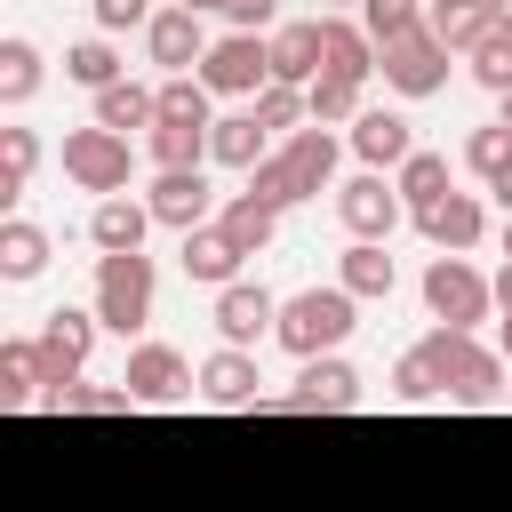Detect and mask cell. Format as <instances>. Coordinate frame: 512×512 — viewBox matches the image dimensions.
Here are the masks:
<instances>
[{
    "label": "cell",
    "mask_w": 512,
    "mask_h": 512,
    "mask_svg": "<svg viewBox=\"0 0 512 512\" xmlns=\"http://www.w3.org/2000/svg\"><path fill=\"white\" fill-rule=\"evenodd\" d=\"M200 392H208L216 408H264V400H256V360H248V352H208V360H200Z\"/></svg>",
    "instance_id": "cell-22"
},
{
    "label": "cell",
    "mask_w": 512,
    "mask_h": 512,
    "mask_svg": "<svg viewBox=\"0 0 512 512\" xmlns=\"http://www.w3.org/2000/svg\"><path fill=\"white\" fill-rule=\"evenodd\" d=\"M488 192H496V200H504V208H512V160H504V176H496V184H488Z\"/></svg>",
    "instance_id": "cell-46"
},
{
    "label": "cell",
    "mask_w": 512,
    "mask_h": 512,
    "mask_svg": "<svg viewBox=\"0 0 512 512\" xmlns=\"http://www.w3.org/2000/svg\"><path fill=\"white\" fill-rule=\"evenodd\" d=\"M64 72L80 80V88H120V56H112V40H80V48H64Z\"/></svg>",
    "instance_id": "cell-34"
},
{
    "label": "cell",
    "mask_w": 512,
    "mask_h": 512,
    "mask_svg": "<svg viewBox=\"0 0 512 512\" xmlns=\"http://www.w3.org/2000/svg\"><path fill=\"white\" fill-rule=\"evenodd\" d=\"M176 8H192V16H200V8H232V0H176Z\"/></svg>",
    "instance_id": "cell-48"
},
{
    "label": "cell",
    "mask_w": 512,
    "mask_h": 512,
    "mask_svg": "<svg viewBox=\"0 0 512 512\" xmlns=\"http://www.w3.org/2000/svg\"><path fill=\"white\" fill-rule=\"evenodd\" d=\"M304 104H312V96H296V88H280V80H272V88L256 96V120H264V128H296V120H304Z\"/></svg>",
    "instance_id": "cell-41"
},
{
    "label": "cell",
    "mask_w": 512,
    "mask_h": 512,
    "mask_svg": "<svg viewBox=\"0 0 512 512\" xmlns=\"http://www.w3.org/2000/svg\"><path fill=\"white\" fill-rule=\"evenodd\" d=\"M160 120H176V128H216V120H208V80H200V72L160 80Z\"/></svg>",
    "instance_id": "cell-32"
},
{
    "label": "cell",
    "mask_w": 512,
    "mask_h": 512,
    "mask_svg": "<svg viewBox=\"0 0 512 512\" xmlns=\"http://www.w3.org/2000/svg\"><path fill=\"white\" fill-rule=\"evenodd\" d=\"M144 152H152L160 176H168V168H200V160H208V128H176V120H160V128L144 136Z\"/></svg>",
    "instance_id": "cell-29"
},
{
    "label": "cell",
    "mask_w": 512,
    "mask_h": 512,
    "mask_svg": "<svg viewBox=\"0 0 512 512\" xmlns=\"http://www.w3.org/2000/svg\"><path fill=\"white\" fill-rule=\"evenodd\" d=\"M488 304H496V288H488L464 256H432V272H424V312H432L440 328H472V320H488Z\"/></svg>",
    "instance_id": "cell-6"
},
{
    "label": "cell",
    "mask_w": 512,
    "mask_h": 512,
    "mask_svg": "<svg viewBox=\"0 0 512 512\" xmlns=\"http://www.w3.org/2000/svg\"><path fill=\"white\" fill-rule=\"evenodd\" d=\"M496 24H504V32H512V0H496Z\"/></svg>",
    "instance_id": "cell-49"
},
{
    "label": "cell",
    "mask_w": 512,
    "mask_h": 512,
    "mask_svg": "<svg viewBox=\"0 0 512 512\" xmlns=\"http://www.w3.org/2000/svg\"><path fill=\"white\" fill-rule=\"evenodd\" d=\"M144 40H152V64H168V80H176V72H192V64L216 48V40L200 32V16H192V8H160V16L144 24Z\"/></svg>",
    "instance_id": "cell-14"
},
{
    "label": "cell",
    "mask_w": 512,
    "mask_h": 512,
    "mask_svg": "<svg viewBox=\"0 0 512 512\" xmlns=\"http://www.w3.org/2000/svg\"><path fill=\"white\" fill-rule=\"evenodd\" d=\"M128 24H152V0H96V32H128Z\"/></svg>",
    "instance_id": "cell-43"
},
{
    "label": "cell",
    "mask_w": 512,
    "mask_h": 512,
    "mask_svg": "<svg viewBox=\"0 0 512 512\" xmlns=\"http://www.w3.org/2000/svg\"><path fill=\"white\" fill-rule=\"evenodd\" d=\"M376 72H384L400 96H432V88L448 80V48H440L432 32H408V40H392V48H384V64H376Z\"/></svg>",
    "instance_id": "cell-11"
},
{
    "label": "cell",
    "mask_w": 512,
    "mask_h": 512,
    "mask_svg": "<svg viewBox=\"0 0 512 512\" xmlns=\"http://www.w3.org/2000/svg\"><path fill=\"white\" fill-rule=\"evenodd\" d=\"M64 176L80 184V192H120L128 184V136H112V128H72L64 136Z\"/></svg>",
    "instance_id": "cell-8"
},
{
    "label": "cell",
    "mask_w": 512,
    "mask_h": 512,
    "mask_svg": "<svg viewBox=\"0 0 512 512\" xmlns=\"http://www.w3.org/2000/svg\"><path fill=\"white\" fill-rule=\"evenodd\" d=\"M352 152L384 176V168H408V160H416V136H408L400 112H360V120H352Z\"/></svg>",
    "instance_id": "cell-18"
},
{
    "label": "cell",
    "mask_w": 512,
    "mask_h": 512,
    "mask_svg": "<svg viewBox=\"0 0 512 512\" xmlns=\"http://www.w3.org/2000/svg\"><path fill=\"white\" fill-rule=\"evenodd\" d=\"M496 336H504V360H512V304H504V320H496Z\"/></svg>",
    "instance_id": "cell-47"
},
{
    "label": "cell",
    "mask_w": 512,
    "mask_h": 512,
    "mask_svg": "<svg viewBox=\"0 0 512 512\" xmlns=\"http://www.w3.org/2000/svg\"><path fill=\"white\" fill-rule=\"evenodd\" d=\"M144 208H152L160 224H176V232H200V224H208V208H216V192H208V176H200V168H168V176L144 192Z\"/></svg>",
    "instance_id": "cell-13"
},
{
    "label": "cell",
    "mask_w": 512,
    "mask_h": 512,
    "mask_svg": "<svg viewBox=\"0 0 512 512\" xmlns=\"http://www.w3.org/2000/svg\"><path fill=\"white\" fill-rule=\"evenodd\" d=\"M384 64V48L360 32V24H336V16H320V72L328 80H368Z\"/></svg>",
    "instance_id": "cell-17"
},
{
    "label": "cell",
    "mask_w": 512,
    "mask_h": 512,
    "mask_svg": "<svg viewBox=\"0 0 512 512\" xmlns=\"http://www.w3.org/2000/svg\"><path fill=\"white\" fill-rule=\"evenodd\" d=\"M416 232H424L440 256H464V248L480 240V200H472V192H448V200H432V208L416 216Z\"/></svg>",
    "instance_id": "cell-20"
},
{
    "label": "cell",
    "mask_w": 512,
    "mask_h": 512,
    "mask_svg": "<svg viewBox=\"0 0 512 512\" xmlns=\"http://www.w3.org/2000/svg\"><path fill=\"white\" fill-rule=\"evenodd\" d=\"M120 384L136 392V408H160V400H184L192 368H184V352H168V344H136L128 368H120Z\"/></svg>",
    "instance_id": "cell-12"
},
{
    "label": "cell",
    "mask_w": 512,
    "mask_h": 512,
    "mask_svg": "<svg viewBox=\"0 0 512 512\" xmlns=\"http://www.w3.org/2000/svg\"><path fill=\"white\" fill-rule=\"evenodd\" d=\"M424 32L440 48H480L496 32V0H424Z\"/></svg>",
    "instance_id": "cell-19"
},
{
    "label": "cell",
    "mask_w": 512,
    "mask_h": 512,
    "mask_svg": "<svg viewBox=\"0 0 512 512\" xmlns=\"http://www.w3.org/2000/svg\"><path fill=\"white\" fill-rule=\"evenodd\" d=\"M352 312H360L352 288H304V296L280 304V328H272V336H280L296 360H328V352L352 336Z\"/></svg>",
    "instance_id": "cell-3"
},
{
    "label": "cell",
    "mask_w": 512,
    "mask_h": 512,
    "mask_svg": "<svg viewBox=\"0 0 512 512\" xmlns=\"http://www.w3.org/2000/svg\"><path fill=\"white\" fill-rule=\"evenodd\" d=\"M504 256H512V224H504Z\"/></svg>",
    "instance_id": "cell-50"
},
{
    "label": "cell",
    "mask_w": 512,
    "mask_h": 512,
    "mask_svg": "<svg viewBox=\"0 0 512 512\" xmlns=\"http://www.w3.org/2000/svg\"><path fill=\"white\" fill-rule=\"evenodd\" d=\"M400 208H408V200H400V184H384L376 168H368V176H352V184H336V216H344V232H352V240H392V232H400Z\"/></svg>",
    "instance_id": "cell-9"
},
{
    "label": "cell",
    "mask_w": 512,
    "mask_h": 512,
    "mask_svg": "<svg viewBox=\"0 0 512 512\" xmlns=\"http://www.w3.org/2000/svg\"><path fill=\"white\" fill-rule=\"evenodd\" d=\"M272 328H280V304H272L264 288H248V280L216 288V336H224V352H248V344H264Z\"/></svg>",
    "instance_id": "cell-10"
},
{
    "label": "cell",
    "mask_w": 512,
    "mask_h": 512,
    "mask_svg": "<svg viewBox=\"0 0 512 512\" xmlns=\"http://www.w3.org/2000/svg\"><path fill=\"white\" fill-rule=\"evenodd\" d=\"M328 176H336V136H328V128H296V136L248 176V192L272 200V208H296V200L328 192Z\"/></svg>",
    "instance_id": "cell-2"
},
{
    "label": "cell",
    "mask_w": 512,
    "mask_h": 512,
    "mask_svg": "<svg viewBox=\"0 0 512 512\" xmlns=\"http://www.w3.org/2000/svg\"><path fill=\"white\" fill-rule=\"evenodd\" d=\"M272 8H280V0H232L224 16H232V32H264V24H272Z\"/></svg>",
    "instance_id": "cell-44"
},
{
    "label": "cell",
    "mask_w": 512,
    "mask_h": 512,
    "mask_svg": "<svg viewBox=\"0 0 512 512\" xmlns=\"http://www.w3.org/2000/svg\"><path fill=\"white\" fill-rule=\"evenodd\" d=\"M40 264H48V232L24 224V216H8V224H0V272H8V280H32Z\"/></svg>",
    "instance_id": "cell-30"
},
{
    "label": "cell",
    "mask_w": 512,
    "mask_h": 512,
    "mask_svg": "<svg viewBox=\"0 0 512 512\" xmlns=\"http://www.w3.org/2000/svg\"><path fill=\"white\" fill-rule=\"evenodd\" d=\"M392 256H384V240H352L344 248V280L336 288H352V296H392Z\"/></svg>",
    "instance_id": "cell-28"
},
{
    "label": "cell",
    "mask_w": 512,
    "mask_h": 512,
    "mask_svg": "<svg viewBox=\"0 0 512 512\" xmlns=\"http://www.w3.org/2000/svg\"><path fill=\"white\" fill-rule=\"evenodd\" d=\"M464 160H472V176L496 184L504 160H512V128H504V120H496V128H472V136H464Z\"/></svg>",
    "instance_id": "cell-40"
},
{
    "label": "cell",
    "mask_w": 512,
    "mask_h": 512,
    "mask_svg": "<svg viewBox=\"0 0 512 512\" xmlns=\"http://www.w3.org/2000/svg\"><path fill=\"white\" fill-rule=\"evenodd\" d=\"M216 232H224L240 256H264V248H272V232H280V208H272V200H256V192H240V200L216 216Z\"/></svg>",
    "instance_id": "cell-25"
},
{
    "label": "cell",
    "mask_w": 512,
    "mask_h": 512,
    "mask_svg": "<svg viewBox=\"0 0 512 512\" xmlns=\"http://www.w3.org/2000/svg\"><path fill=\"white\" fill-rule=\"evenodd\" d=\"M96 320L120 336L152 320V256H96Z\"/></svg>",
    "instance_id": "cell-4"
},
{
    "label": "cell",
    "mask_w": 512,
    "mask_h": 512,
    "mask_svg": "<svg viewBox=\"0 0 512 512\" xmlns=\"http://www.w3.org/2000/svg\"><path fill=\"white\" fill-rule=\"evenodd\" d=\"M40 408H48V416H128L136 392H128V384H48Z\"/></svg>",
    "instance_id": "cell-26"
},
{
    "label": "cell",
    "mask_w": 512,
    "mask_h": 512,
    "mask_svg": "<svg viewBox=\"0 0 512 512\" xmlns=\"http://www.w3.org/2000/svg\"><path fill=\"white\" fill-rule=\"evenodd\" d=\"M40 384V352L32 344H0V408H24Z\"/></svg>",
    "instance_id": "cell-36"
},
{
    "label": "cell",
    "mask_w": 512,
    "mask_h": 512,
    "mask_svg": "<svg viewBox=\"0 0 512 512\" xmlns=\"http://www.w3.org/2000/svg\"><path fill=\"white\" fill-rule=\"evenodd\" d=\"M96 128H112V136H128V128H160V88H136V80H120V88H104L96 96Z\"/></svg>",
    "instance_id": "cell-24"
},
{
    "label": "cell",
    "mask_w": 512,
    "mask_h": 512,
    "mask_svg": "<svg viewBox=\"0 0 512 512\" xmlns=\"http://www.w3.org/2000/svg\"><path fill=\"white\" fill-rule=\"evenodd\" d=\"M96 312H48L40 320V336H32V352H40V384H80V368H88V344H96Z\"/></svg>",
    "instance_id": "cell-7"
},
{
    "label": "cell",
    "mask_w": 512,
    "mask_h": 512,
    "mask_svg": "<svg viewBox=\"0 0 512 512\" xmlns=\"http://www.w3.org/2000/svg\"><path fill=\"white\" fill-rule=\"evenodd\" d=\"M40 88V48L32 40H0V104H24Z\"/></svg>",
    "instance_id": "cell-35"
},
{
    "label": "cell",
    "mask_w": 512,
    "mask_h": 512,
    "mask_svg": "<svg viewBox=\"0 0 512 512\" xmlns=\"http://www.w3.org/2000/svg\"><path fill=\"white\" fill-rule=\"evenodd\" d=\"M336 120H360V80H312V128H336Z\"/></svg>",
    "instance_id": "cell-37"
},
{
    "label": "cell",
    "mask_w": 512,
    "mask_h": 512,
    "mask_svg": "<svg viewBox=\"0 0 512 512\" xmlns=\"http://www.w3.org/2000/svg\"><path fill=\"white\" fill-rule=\"evenodd\" d=\"M264 136H272V128H264L256 112H224V120L208 128V160H224V168H248V176H256V168L272 160V152H264Z\"/></svg>",
    "instance_id": "cell-21"
},
{
    "label": "cell",
    "mask_w": 512,
    "mask_h": 512,
    "mask_svg": "<svg viewBox=\"0 0 512 512\" xmlns=\"http://www.w3.org/2000/svg\"><path fill=\"white\" fill-rule=\"evenodd\" d=\"M392 184H400V200H408V208L424 216L432 200H448V160H440V152H416V160H408V168H400Z\"/></svg>",
    "instance_id": "cell-33"
},
{
    "label": "cell",
    "mask_w": 512,
    "mask_h": 512,
    "mask_svg": "<svg viewBox=\"0 0 512 512\" xmlns=\"http://www.w3.org/2000/svg\"><path fill=\"white\" fill-rule=\"evenodd\" d=\"M272 80H280V88H304V80H320V16H312V24H288V32H272Z\"/></svg>",
    "instance_id": "cell-23"
},
{
    "label": "cell",
    "mask_w": 512,
    "mask_h": 512,
    "mask_svg": "<svg viewBox=\"0 0 512 512\" xmlns=\"http://www.w3.org/2000/svg\"><path fill=\"white\" fill-rule=\"evenodd\" d=\"M392 392H400V400H408V408H424V400H440V392H432V376H424V360H416V352H408V360H400V368H392Z\"/></svg>",
    "instance_id": "cell-42"
},
{
    "label": "cell",
    "mask_w": 512,
    "mask_h": 512,
    "mask_svg": "<svg viewBox=\"0 0 512 512\" xmlns=\"http://www.w3.org/2000/svg\"><path fill=\"white\" fill-rule=\"evenodd\" d=\"M280 408H304V416L328 408V416H344V408H360V376H352L336 352H328V360H304V376H296V392H288Z\"/></svg>",
    "instance_id": "cell-16"
},
{
    "label": "cell",
    "mask_w": 512,
    "mask_h": 512,
    "mask_svg": "<svg viewBox=\"0 0 512 512\" xmlns=\"http://www.w3.org/2000/svg\"><path fill=\"white\" fill-rule=\"evenodd\" d=\"M40 168V144L32 128H0V192H24V176Z\"/></svg>",
    "instance_id": "cell-39"
},
{
    "label": "cell",
    "mask_w": 512,
    "mask_h": 512,
    "mask_svg": "<svg viewBox=\"0 0 512 512\" xmlns=\"http://www.w3.org/2000/svg\"><path fill=\"white\" fill-rule=\"evenodd\" d=\"M240 264H248V256H240V248H232L216 224L184 232V272H192V280H208V288H232V272H240Z\"/></svg>",
    "instance_id": "cell-27"
},
{
    "label": "cell",
    "mask_w": 512,
    "mask_h": 512,
    "mask_svg": "<svg viewBox=\"0 0 512 512\" xmlns=\"http://www.w3.org/2000/svg\"><path fill=\"white\" fill-rule=\"evenodd\" d=\"M360 32H368L376 48H392V40L424 32V0H360Z\"/></svg>",
    "instance_id": "cell-31"
},
{
    "label": "cell",
    "mask_w": 512,
    "mask_h": 512,
    "mask_svg": "<svg viewBox=\"0 0 512 512\" xmlns=\"http://www.w3.org/2000/svg\"><path fill=\"white\" fill-rule=\"evenodd\" d=\"M496 304H512V256H504V272H496Z\"/></svg>",
    "instance_id": "cell-45"
},
{
    "label": "cell",
    "mask_w": 512,
    "mask_h": 512,
    "mask_svg": "<svg viewBox=\"0 0 512 512\" xmlns=\"http://www.w3.org/2000/svg\"><path fill=\"white\" fill-rule=\"evenodd\" d=\"M416 360H424V376H432V392H440V400L480 408V400H496V392H504V360H496L472 328H432V336L416 344Z\"/></svg>",
    "instance_id": "cell-1"
},
{
    "label": "cell",
    "mask_w": 512,
    "mask_h": 512,
    "mask_svg": "<svg viewBox=\"0 0 512 512\" xmlns=\"http://www.w3.org/2000/svg\"><path fill=\"white\" fill-rule=\"evenodd\" d=\"M504 128H512V96H504Z\"/></svg>",
    "instance_id": "cell-51"
},
{
    "label": "cell",
    "mask_w": 512,
    "mask_h": 512,
    "mask_svg": "<svg viewBox=\"0 0 512 512\" xmlns=\"http://www.w3.org/2000/svg\"><path fill=\"white\" fill-rule=\"evenodd\" d=\"M472 80H480V88H496V96H512V32H504V24L472 48Z\"/></svg>",
    "instance_id": "cell-38"
},
{
    "label": "cell",
    "mask_w": 512,
    "mask_h": 512,
    "mask_svg": "<svg viewBox=\"0 0 512 512\" xmlns=\"http://www.w3.org/2000/svg\"><path fill=\"white\" fill-rule=\"evenodd\" d=\"M200 80H208V96H264V88H272V40L224 32V40L200 56Z\"/></svg>",
    "instance_id": "cell-5"
},
{
    "label": "cell",
    "mask_w": 512,
    "mask_h": 512,
    "mask_svg": "<svg viewBox=\"0 0 512 512\" xmlns=\"http://www.w3.org/2000/svg\"><path fill=\"white\" fill-rule=\"evenodd\" d=\"M160 216L144 208V200H128V192H112V200H96V216H88V240L104 248V256H144V232H152Z\"/></svg>",
    "instance_id": "cell-15"
}]
</instances>
